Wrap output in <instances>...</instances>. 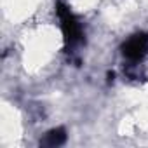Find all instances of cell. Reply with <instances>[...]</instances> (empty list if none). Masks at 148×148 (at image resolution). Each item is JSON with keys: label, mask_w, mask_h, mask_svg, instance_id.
Returning a JSON list of instances; mask_svg holds the SVG:
<instances>
[{"label": "cell", "mask_w": 148, "mask_h": 148, "mask_svg": "<svg viewBox=\"0 0 148 148\" xmlns=\"http://www.w3.org/2000/svg\"><path fill=\"white\" fill-rule=\"evenodd\" d=\"M148 51V37L146 35H134L131 37L125 44H124V56H127L129 59L139 61Z\"/></svg>", "instance_id": "cell-1"}]
</instances>
